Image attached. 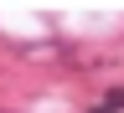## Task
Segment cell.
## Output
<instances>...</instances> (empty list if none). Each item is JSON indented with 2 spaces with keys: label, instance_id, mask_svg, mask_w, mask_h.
<instances>
[{
  "label": "cell",
  "instance_id": "6da1fadb",
  "mask_svg": "<svg viewBox=\"0 0 124 113\" xmlns=\"http://www.w3.org/2000/svg\"><path fill=\"white\" fill-rule=\"evenodd\" d=\"M119 108H124V87H114L108 98H98V108H93V113H119Z\"/></svg>",
  "mask_w": 124,
  "mask_h": 113
}]
</instances>
